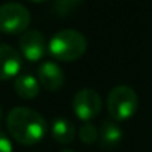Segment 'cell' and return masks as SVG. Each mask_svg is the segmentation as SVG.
<instances>
[{
	"label": "cell",
	"instance_id": "obj_15",
	"mask_svg": "<svg viewBox=\"0 0 152 152\" xmlns=\"http://www.w3.org/2000/svg\"><path fill=\"white\" fill-rule=\"evenodd\" d=\"M60 152H75L73 149H69V148H66V149H61Z\"/></svg>",
	"mask_w": 152,
	"mask_h": 152
},
{
	"label": "cell",
	"instance_id": "obj_9",
	"mask_svg": "<svg viewBox=\"0 0 152 152\" xmlns=\"http://www.w3.org/2000/svg\"><path fill=\"white\" fill-rule=\"evenodd\" d=\"M122 137H124L122 128L119 127V124L116 121L109 118V119H104L102 122L100 130H99V140H100L102 148L112 149L121 143Z\"/></svg>",
	"mask_w": 152,
	"mask_h": 152
},
{
	"label": "cell",
	"instance_id": "obj_14",
	"mask_svg": "<svg viewBox=\"0 0 152 152\" xmlns=\"http://www.w3.org/2000/svg\"><path fill=\"white\" fill-rule=\"evenodd\" d=\"M0 152H12V143L3 131H0Z\"/></svg>",
	"mask_w": 152,
	"mask_h": 152
},
{
	"label": "cell",
	"instance_id": "obj_16",
	"mask_svg": "<svg viewBox=\"0 0 152 152\" xmlns=\"http://www.w3.org/2000/svg\"><path fill=\"white\" fill-rule=\"evenodd\" d=\"M2 118H3V110H2V106H0V122H2Z\"/></svg>",
	"mask_w": 152,
	"mask_h": 152
},
{
	"label": "cell",
	"instance_id": "obj_5",
	"mask_svg": "<svg viewBox=\"0 0 152 152\" xmlns=\"http://www.w3.org/2000/svg\"><path fill=\"white\" fill-rule=\"evenodd\" d=\"M102 96L93 88H82L73 96L72 106L75 115L79 119L90 122V119L96 118L102 110Z\"/></svg>",
	"mask_w": 152,
	"mask_h": 152
},
{
	"label": "cell",
	"instance_id": "obj_3",
	"mask_svg": "<svg viewBox=\"0 0 152 152\" xmlns=\"http://www.w3.org/2000/svg\"><path fill=\"white\" fill-rule=\"evenodd\" d=\"M139 107L137 93L128 85H116L107 96V112L113 121L130 119Z\"/></svg>",
	"mask_w": 152,
	"mask_h": 152
},
{
	"label": "cell",
	"instance_id": "obj_8",
	"mask_svg": "<svg viewBox=\"0 0 152 152\" xmlns=\"http://www.w3.org/2000/svg\"><path fill=\"white\" fill-rule=\"evenodd\" d=\"M37 81L43 88H46L49 91H55L63 87L66 76H64L63 69L57 63L43 61L37 69Z\"/></svg>",
	"mask_w": 152,
	"mask_h": 152
},
{
	"label": "cell",
	"instance_id": "obj_11",
	"mask_svg": "<svg viewBox=\"0 0 152 152\" xmlns=\"http://www.w3.org/2000/svg\"><path fill=\"white\" fill-rule=\"evenodd\" d=\"M51 131H52V137L58 143H63V145L70 143L76 136V128H75L73 122L69 121L67 118H63V116L52 119Z\"/></svg>",
	"mask_w": 152,
	"mask_h": 152
},
{
	"label": "cell",
	"instance_id": "obj_1",
	"mask_svg": "<svg viewBox=\"0 0 152 152\" xmlns=\"http://www.w3.org/2000/svg\"><path fill=\"white\" fill-rule=\"evenodd\" d=\"M6 125L11 136L21 145H36L46 134L45 118L26 106L14 107L6 116Z\"/></svg>",
	"mask_w": 152,
	"mask_h": 152
},
{
	"label": "cell",
	"instance_id": "obj_6",
	"mask_svg": "<svg viewBox=\"0 0 152 152\" xmlns=\"http://www.w3.org/2000/svg\"><path fill=\"white\" fill-rule=\"evenodd\" d=\"M45 34L39 30H27L20 37V54L28 61L40 60L46 52Z\"/></svg>",
	"mask_w": 152,
	"mask_h": 152
},
{
	"label": "cell",
	"instance_id": "obj_10",
	"mask_svg": "<svg viewBox=\"0 0 152 152\" xmlns=\"http://www.w3.org/2000/svg\"><path fill=\"white\" fill-rule=\"evenodd\" d=\"M14 90L21 99H34L40 91V84L33 75L23 73L17 76L14 82Z\"/></svg>",
	"mask_w": 152,
	"mask_h": 152
},
{
	"label": "cell",
	"instance_id": "obj_2",
	"mask_svg": "<svg viewBox=\"0 0 152 152\" xmlns=\"http://www.w3.org/2000/svg\"><path fill=\"white\" fill-rule=\"evenodd\" d=\"M49 54L61 61H75L84 55L87 51V39L85 36L73 28H64L57 31L49 43H48Z\"/></svg>",
	"mask_w": 152,
	"mask_h": 152
},
{
	"label": "cell",
	"instance_id": "obj_7",
	"mask_svg": "<svg viewBox=\"0 0 152 152\" xmlns=\"http://www.w3.org/2000/svg\"><path fill=\"white\" fill-rule=\"evenodd\" d=\"M23 60L20 51L8 43H0V81H8L21 70Z\"/></svg>",
	"mask_w": 152,
	"mask_h": 152
},
{
	"label": "cell",
	"instance_id": "obj_4",
	"mask_svg": "<svg viewBox=\"0 0 152 152\" xmlns=\"http://www.w3.org/2000/svg\"><path fill=\"white\" fill-rule=\"evenodd\" d=\"M31 21L30 11L17 2H9L0 6V31L18 34L27 31Z\"/></svg>",
	"mask_w": 152,
	"mask_h": 152
},
{
	"label": "cell",
	"instance_id": "obj_13",
	"mask_svg": "<svg viewBox=\"0 0 152 152\" xmlns=\"http://www.w3.org/2000/svg\"><path fill=\"white\" fill-rule=\"evenodd\" d=\"M81 5L82 2H79V0H60V2H55L52 5V8L58 15H67L75 12V9L79 8Z\"/></svg>",
	"mask_w": 152,
	"mask_h": 152
},
{
	"label": "cell",
	"instance_id": "obj_12",
	"mask_svg": "<svg viewBox=\"0 0 152 152\" xmlns=\"http://www.w3.org/2000/svg\"><path fill=\"white\" fill-rule=\"evenodd\" d=\"M79 137L85 145H91L99 139V128L93 122H84L79 128Z\"/></svg>",
	"mask_w": 152,
	"mask_h": 152
}]
</instances>
